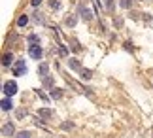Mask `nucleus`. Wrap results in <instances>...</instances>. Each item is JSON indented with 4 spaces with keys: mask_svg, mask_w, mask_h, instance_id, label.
<instances>
[{
    "mask_svg": "<svg viewBox=\"0 0 153 138\" xmlns=\"http://www.w3.org/2000/svg\"><path fill=\"white\" fill-rule=\"evenodd\" d=\"M28 55H30L34 61H40L44 57V49L40 47V44H30L28 46Z\"/></svg>",
    "mask_w": 153,
    "mask_h": 138,
    "instance_id": "obj_1",
    "label": "nucleus"
},
{
    "mask_svg": "<svg viewBox=\"0 0 153 138\" xmlns=\"http://www.w3.org/2000/svg\"><path fill=\"white\" fill-rule=\"evenodd\" d=\"M17 93V83L13 80L6 81L4 83V97H13V95Z\"/></svg>",
    "mask_w": 153,
    "mask_h": 138,
    "instance_id": "obj_2",
    "label": "nucleus"
},
{
    "mask_svg": "<svg viewBox=\"0 0 153 138\" xmlns=\"http://www.w3.org/2000/svg\"><path fill=\"white\" fill-rule=\"evenodd\" d=\"M13 74H15V76H25V74H27V64H25V61H17V63H15Z\"/></svg>",
    "mask_w": 153,
    "mask_h": 138,
    "instance_id": "obj_3",
    "label": "nucleus"
},
{
    "mask_svg": "<svg viewBox=\"0 0 153 138\" xmlns=\"http://www.w3.org/2000/svg\"><path fill=\"white\" fill-rule=\"evenodd\" d=\"M78 13L83 17L85 21H93V11L87 8V6H79V8H78Z\"/></svg>",
    "mask_w": 153,
    "mask_h": 138,
    "instance_id": "obj_4",
    "label": "nucleus"
},
{
    "mask_svg": "<svg viewBox=\"0 0 153 138\" xmlns=\"http://www.w3.org/2000/svg\"><path fill=\"white\" fill-rule=\"evenodd\" d=\"M2 134H4V136H13V134H15L13 123H4V125H2Z\"/></svg>",
    "mask_w": 153,
    "mask_h": 138,
    "instance_id": "obj_5",
    "label": "nucleus"
},
{
    "mask_svg": "<svg viewBox=\"0 0 153 138\" xmlns=\"http://www.w3.org/2000/svg\"><path fill=\"white\" fill-rule=\"evenodd\" d=\"M0 108H2V112H10L11 108H13L11 97H4V98H2V104H0Z\"/></svg>",
    "mask_w": 153,
    "mask_h": 138,
    "instance_id": "obj_6",
    "label": "nucleus"
},
{
    "mask_svg": "<svg viewBox=\"0 0 153 138\" xmlns=\"http://www.w3.org/2000/svg\"><path fill=\"white\" fill-rule=\"evenodd\" d=\"M11 63H13V55H11L10 51H6L4 57H2V66H4V68H10Z\"/></svg>",
    "mask_w": 153,
    "mask_h": 138,
    "instance_id": "obj_7",
    "label": "nucleus"
},
{
    "mask_svg": "<svg viewBox=\"0 0 153 138\" xmlns=\"http://www.w3.org/2000/svg\"><path fill=\"white\" fill-rule=\"evenodd\" d=\"M68 66H70V70L81 72V63L78 61V59H68Z\"/></svg>",
    "mask_w": 153,
    "mask_h": 138,
    "instance_id": "obj_8",
    "label": "nucleus"
},
{
    "mask_svg": "<svg viewBox=\"0 0 153 138\" xmlns=\"http://www.w3.org/2000/svg\"><path fill=\"white\" fill-rule=\"evenodd\" d=\"M76 23H78V17L76 15H66V19H64V25L66 27H76Z\"/></svg>",
    "mask_w": 153,
    "mask_h": 138,
    "instance_id": "obj_9",
    "label": "nucleus"
},
{
    "mask_svg": "<svg viewBox=\"0 0 153 138\" xmlns=\"http://www.w3.org/2000/svg\"><path fill=\"white\" fill-rule=\"evenodd\" d=\"M62 95H64V91H62V89H57V87H53V89H51V93H49V97L57 100V98H61Z\"/></svg>",
    "mask_w": 153,
    "mask_h": 138,
    "instance_id": "obj_10",
    "label": "nucleus"
},
{
    "mask_svg": "<svg viewBox=\"0 0 153 138\" xmlns=\"http://www.w3.org/2000/svg\"><path fill=\"white\" fill-rule=\"evenodd\" d=\"M48 72H49V64H45V63H40V66H38V74L40 76H48Z\"/></svg>",
    "mask_w": 153,
    "mask_h": 138,
    "instance_id": "obj_11",
    "label": "nucleus"
},
{
    "mask_svg": "<svg viewBox=\"0 0 153 138\" xmlns=\"http://www.w3.org/2000/svg\"><path fill=\"white\" fill-rule=\"evenodd\" d=\"M42 85H44V87H48V89H53V78H51V76H44Z\"/></svg>",
    "mask_w": 153,
    "mask_h": 138,
    "instance_id": "obj_12",
    "label": "nucleus"
},
{
    "mask_svg": "<svg viewBox=\"0 0 153 138\" xmlns=\"http://www.w3.org/2000/svg\"><path fill=\"white\" fill-rule=\"evenodd\" d=\"M38 113H40V117H44V119H49V117H51V112L48 110V108H42Z\"/></svg>",
    "mask_w": 153,
    "mask_h": 138,
    "instance_id": "obj_13",
    "label": "nucleus"
},
{
    "mask_svg": "<svg viewBox=\"0 0 153 138\" xmlns=\"http://www.w3.org/2000/svg\"><path fill=\"white\" fill-rule=\"evenodd\" d=\"M79 76H81V80H91L93 72H91V70H81V72H79Z\"/></svg>",
    "mask_w": 153,
    "mask_h": 138,
    "instance_id": "obj_14",
    "label": "nucleus"
},
{
    "mask_svg": "<svg viewBox=\"0 0 153 138\" xmlns=\"http://www.w3.org/2000/svg\"><path fill=\"white\" fill-rule=\"evenodd\" d=\"M27 23H28V15H21L19 19H17V25H19V27H25Z\"/></svg>",
    "mask_w": 153,
    "mask_h": 138,
    "instance_id": "obj_15",
    "label": "nucleus"
},
{
    "mask_svg": "<svg viewBox=\"0 0 153 138\" xmlns=\"http://www.w3.org/2000/svg\"><path fill=\"white\" fill-rule=\"evenodd\" d=\"M61 127H62L64 131H70V129H74V127H76V125H74V121H64V123L61 125Z\"/></svg>",
    "mask_w": 153,
    "mask_h": 138,
    "instance_id": "obj_16",
    "label": "nucleus"
},
{
    "mask_svg": "<svg viewBox=\"0 0 153 138\" xmlns=\"http://www.w3.org/2000/svg\"><path fill=\"white\" fill-rule=\"evenodd\" d=\"M30 136H32V134L28 133V131H21V133L15 134V138H30Z\"/></svg>",
    "mask_w": 153,
    "mask_h": 138,
    "instance_id": "obj_17",
    "label": "nucleus"
},
{
    "mask_svg": "<svg viewBox=\"0 0 153 138\" xmlns=\"http://www.w3.org/2000/svg\"><path fill=\"white\" fill-rule=\"evenodd\" d=\"M49 6H51V10H61V2H59V0H51V2H49Z\"/></svg>",
    "mask_w": 153,
    "mask_h": 138,
    "instance_id": "obj_18",
    "label": "nucleus"
},
{
    "mask_svg": "<svg viewBox=\"0 0 153 138\" xmlns=\"http://www.w3.org/2000/svg\"><path fill=\"white\" fill-rule=\"evenodd\" d=\"M28 44H40V38L36 34H30V36H28Z\"/></svg>",
    "mask_w": 153,
    "mask_h": 138,
    "instance_id": "obj_19",
    "label": "nucleus"
},
{
    "mask_svg": "<svg viewBox=\"0 0 153 138\" xmlns=\"http://www.w3.org/2000/svg\"><path fill=\"white\" fill-rule=\"evenodd\" d=\"M104 6H106V10H114L115 0H104Z\"/></svg>",
    "mask_w": 153,
    "mask_h": 138,
    "instance_id": "obj_20",
    "label": "nucleus"
},
{
    "mask_svg": "<svg viewBox=\"0 0 153 138\" xmlns=\"http://www.w3.org/2000/svg\"><path fill=\"white\" fill-rule=\"evenodd\" d=\"M131 6H132V0H121V8H131Z\"/></svg>",
    "mask_w": 153,
    "mask_h": 138,
    "instance_id": "obj_21",
    "label": "nucleus"
},
{
    "mask_svg": "<svg viewBox=\"0 0 153 138\" xmlns=\"http://www.w3.org/2000/svg\"><path fill=\"white\" fill-rule=\"evenodd\" d=\"M114 25H115L117 28H121V27H123V19H121V17H115V19H114Z\"/></svg>",
    "mask_w": 153,
    "mask_h": 138,
    "instance_id": "obj_22",
    "label": "nucleus"
},
{
    "mask_svg": "<svg viewBox=\"0 0 153 138\" xmlns=\"http://www.w3.org/2000/svg\"><path fill=\"white\" fill-rule=\"evenodd\" d=\"M59 55H68V49H66V47H64V46H59Z\"/></svg>",
    "mask_w": 153,
    "mask_h": 138,
    "instance_id": "obj_23",
    "label": "nucleus"
},
{
    "mask_svg": "<svg viewBox=\"0 0 153 138\" xmlns=\"http://www.w3.org/2000/svg\"><path fill=\"white\" fill-rule=\"evenodd\" d=\"M40 4H42V0H30V6H32V8H38Z\"/></svg>",
    "mask_w": 153,
    "mask_h": 138,
    "instance_id": "obj_24",
    "label": "nucleus"
}]
</instances>
